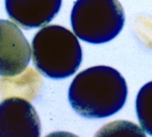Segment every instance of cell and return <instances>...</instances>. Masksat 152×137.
<instances>
[{
    "label": "cell",
    "instance_id": "obj_1",
    "mask_svg": "<svg viewBox=\"0 0 152 137\" xmlns=\"http://www.w3.org/2000/svg\"><path fill=\"white\" fill-rule=\"evenodd\" d=\"M127 85L123 76L109 66H94L79 72L69 89L73 110L87 119H104L125 105Z\"/></svg>",
    "mask_w": 152,
    "mask_h": 137
},
{
    "label": "cell",
    "instance_id": "obj_2",
    "mask_svg": "<svg viewBox=\"0 0 152 137\" xmlns=\"http://www.w3.org/2000/svg\"><path fill=\"white\" fill-rule=\"evenodd\" d=\"M32 60L44 76L61 79L72 76L82 62V49L77 36L60 25L39 29L33 37Z\"/></svg>",
    "mask_w": 152,
    "mask_h": 137
},
{
    "label": "cell",
    "instance_id": "obj_3",
    "mask_svg": "<svg viewBox=\"0 0 152 137\" xmlns=\"http://www.w3.org/2000/svg\"><path fill=\"white\" fill-rule=\"evenodd\" d=\"M70 21L78 38L91 44H103L121 32L125 13L118 0H77Z\"/></svg>",
    "mask_w": 152,
    "mask_h": 137
},
{
    "label": "cell",
    "instance_id": "obj_4",
    "mask_svg": "<svg viewBox=\"0 0 152 137\" xmlns=\"http://www.w3.org/2000/svg\"><path fill=\"white\" fill-rule=\"evenodd\" d=\"M41 125L29 101L12 97L0 103V137H38Z\"/></svg>",
    "mask_w": 152,
    "mask_h": 137
},
{
    "label": "cell",
    "instance_id": "obj_5",
    "mask_svg": "<svg viewBox=\"0 0 152 137\" xmlns=\"http://www.w3.org/2000/svg\"><path fill=\"white\" fill-rule=\"evenodd\" d=\"M31 58L29 44L13 22L0 20V76L13 77L22 73Z\"/></svg>",
    "mask_w": 152,
    "mask_h": 137
},
{
    "label": "cell",
    "instance_id": "obj_6",
    "mask_svg": "<svg viewBox=\"0 0 152 137\" xmlns=\"http://www.w3.org/2000/svg\"><path fill=\"white\" fill-rule=\"evenodd\" d=\"M61 0H5L9 18L23 29L48 24L59 12Z\"/></svg>",
    "mask_w": 152,
    "mask_h": 137
},
{
    "label": "cell",
    "instance_id": "obj_7",
    "mask_svg": "<svg viewBox=\"0 0 152 137\" xmlns=\"http://www.w3.org/2000/svg\"><path fill=\"white\" fill-rule=\"evenodd\" d=\"M42 80L31 68L25 70L20 76L3 77L0 80V90L3 97L17 95L31 101L35 99L41 88Z\"/></svg>",
    "mask_w": 152,
    "mask_h": 137
},
{
    "label": "cell",
    "instance_id": "obj_8",
    "mask_svg": "<svg viewBox=\"0 0 152 137\" xmlns=\"http://www.w3.org/2000/svg\"><path fill=\"white\" fill-rule=\"evenodd\" d=\"M136 113L142 128L152 136V81L144 85L137 95Z\"/></svg>",
    "mask_w": 152,
    "mask_h": 137
},
{
    "label": "cell",
    "instance_id": "obj_9",
    "mask_svg": "<svg viewBox=\"0 0 152 137\" xmlns=\"http://www.w3.org/2000/svg\"><path fill=\"white\" fill-rule=\"evenodd\" d=\"M98 136H144V130L140 128L134 123L127 121H117L106 125L102 128L98 134Z\"/></svg>",
    "mask_w": 152,
    "mask_h": 137
}]
</instances>
